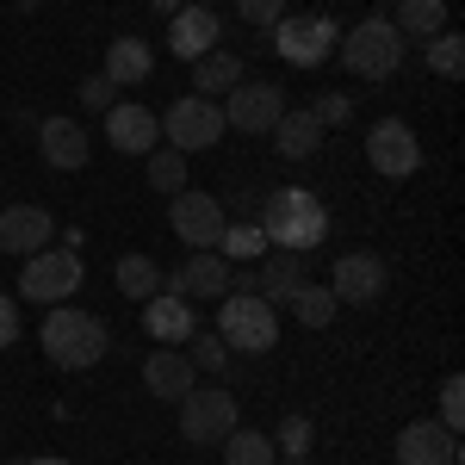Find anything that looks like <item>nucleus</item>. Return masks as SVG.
Masks as SVG:
<instances>
[{"label": "nucleus", "mask_w": 465, "mask_h": 465, "mask_svg": "<svg viewBox=\"0 0 465 465\" xmlns=\"http://www.w3.org/2000/svg\"><path fill=\"white\" fill-rule=\"evenodd\" d=\"M37 348H44L50 366H63V372H87V366L106 360L112 329H106V317H94L81 304H50V317L37 329Z\"/></svg>", "instance_id": "1"}, {"label": "nucleus", "mask_w": 465, "mask_h": 465, "mask_svg": "<svg viewBox=\"0 0 465 465\" xmlns=\"http://www.w3.org/2000/svg\"><path fill=\"white\" fill-rule=\"evenodd\" d=\"M261 230H267V249L311 254L329 236V205L311 186H280V193L261 199Z\"/></svg>", "instance_id": "2"}, {"label": "nucleus", "mask_w": 465, "mask_h": 465, "mask_svg": "<svg viewBox=\"0 0 465 465\" xmlns=\"http://www.w3.org/2000/svg\"><path fill=\"white\" fill-rule=\"evenodd\" d=\"M403 56H410V44H403V32H397L391 19H360L354 32H341V63H348V74H360V81H391L397 69H403Z\"/></svg>", "instance_id": "3"}, {"label": "nucleus", "mask_w": 465, "mask_h": 465, "mask_svg": "<svg viewBox=\"0 0 465 465\" xmlns=\"http://www.w3.org/2000/svg\"><path fill=\"white\" fill-rule=\"evenodd\" d=\"M217 341L236 348V354H267L280 341V317L261 292H223V311H217Z\"/></svg>", "instance_id": "4"}, {"label": "nucleus", "mask_w": 465, "mask_h": 465, "mask_svg": "<svg viewBox=\"0 0 465 465\" xmlns=\"http://www.w3.org/2000/svg\"><path fill=\"white\" fill-rule=\"evenodd\" d=\"M267 44L286 56L292 69H317V63H329V50L341 44V25L329 13H286V19L267 25Z\"/></svg>", "instance_id": "5"}, {"label": "nucleus", "mask_w": 465, "mask_h": 465, "mask_svg": "<svg viewBox=\"0 0 465 465\" xmlns=\"http://www.w3.org/2000/svg\"><path fill=\"white\" fill-rule=\"evenodd\" d=\"M81 286H87V261H81L74 249H37V254H25L19 292H25L32 304H69Z\"/></svg>", "instance_id": "6"}, {"label": "nucleus", "mask_w": 465, "mask_h": 465, "mask_svg": "<svg viewBox=\"0 0 465 465\" xmlns=\"http://www.w3.org/2000/svg\"><path fill=\"white\" fill-rule=\"evenodd\" d=\"M236 422H242V403H236V391H223V385H193V391L180 397V434L193 447H217Z\"/></svg>", "instance_id": "7"}, {"label": "nucleus", "mask_w": 465, "mask_h": 465, "mask_svg": "<svg viewBox=\"0 0 465 465\" xmlns=\"http://www.w3.org/2000/svg\"><path fill=\"white\" fill-rule=\"evenodd\" d=\"M223 100H230V106H217L223 112V131H242V137H267L280 124V112H286L280 81H236Z\"/></svg>", "instance_id": "8"}, {"label": "nucleus", "mask_w": 465, "mask_h": 465, "mask_svg": "<svg viewBox=\"0 0 465 465\" xmlns=\"http://www.w3.org/2000/svg\"><path fill=\"white\" fill-rule=\"evenodd\" d=\"M162 137H168V149H180V155H199V149H212L217 137H223V112H217V100L186 94V100H174V106H168Z\"/></svg>", "instance_id": "9"}, {"label": "nucleus", "mask_w": 465, "mask_h": 465, "mask_svg": "<svg viewBox=\"0 0 465 465\" xmlns=\"http://www.w3.org/2000/svg\"><path fill=\"white\" fill-rule=\"evenodd\" d=\"M366 162L385 180H410L422 168V143H416V131H410L403 118H379V124L366 131Z\"/></svg>", "instance_id": "10"}, {"label": "nucleus", "mask_w": 465, "mask_h": 465, "mask_svg": "<svg viewBox=\"0 0 465 465\" xmlns=\"http://www.w3.org/2000/svg\"><path fill=\"white\" fill-rule=\"evenodd\" d=\"M223 205H217L212 193H174V205H168V230H174L186 249H217V236H223Z\"/></svg>", "instance_id": "11"}, {"label": "nucleus", "mask_w": 465, "mask_h": 465, "mask_svg": "<svg viewBox=\"0 0 465 465\" xmlns=\"http://www.w3.org/2000/svg\"><path fill=\"white\" fill-rule=\"evenodd\" d=\"M385 261L379 254H366V249H354V254H341L335 261V273H329V292H335V304H372L379 292H385Z\"/></svg>", "instance_id": "12"}, {"label": "nucleus", "mask_w": 465, "mask_h": 465, "mask_svg": "<svg viewBox=\"0 0 465 465\" xmlns=\"http://www.w3.org/2000/svg\"><path fill=\"white\" fill-rule=\"evenodd\" d=\"M162 286H174V298H223L230 292V261L217 249H193L186 261L174 267V280H162Z\"/></svg>", "instance_id": "13"}, {"label": "nucleus", "mask_w": 465, "mask_h": 465, "mask_svg": "<svg viewBox=\"0 0 465 465\" xmlns=\"http://www.w3.org/2000/svg\"><path fill=\"white\" fill-rule=\"evenodd\" d=\"M217 37H223V25H217L212 6H180V13H168V50H174L180 63H199L205 50H217Z\"/></svg>", "instance_id": "14"}, {"label": "nucleus", "mask_w": 465, "mask_h": 465, "mask_svg": "<svg viewBox=\"0 0 465 465\" xmlns=\"http://www.w3.org/2000/svg\"><path fill=\"white\" fill-rule=\"evenodd\" d=\"M50 236H56V217L44 212V205H6L0 212V249L6 254H37V249H50Z\"/></svg>", "instance_id": "15"}, {"label": "nucleus", "mask_w": 465, "mask_h": 465, "mask_svg": "<svg viewBox=\"0 0 465 465\" xmlns=\"http://www.w3.org/2000/svg\"><path fill=\"white\" fill-rule=\"evenodd\" d=\"M397 465H460V434L440 422H410L397 434Z\"/></svg>", "instance_id": "16"}, {"label": "nucleus", "mask_w": 465, "mask_h": 465, "mask_svg": "<svg viewBox=\"0 0 465 465\" xmlns=\"http://www.w3.org/2000/svg\"><path fill=\"white\" fill-rule=\"evenodd\" d=\"M143 385H149V397L180 403V397L199 385V366L186 360V348H155V354L143 360Z\"/></svg>", "instance_id": "17"}, {"label": "nucleus", "mask_w": 465, "mask_h": 465, "mask_svg": "<svg viewBox=\"0 0 465 465\" xmlns=\"http://www.w3.org/2000/svg\"><path fill=\"white\" fill-rule=\"evenodd\" d=\"M155 137H162V118L149 106H124V100H118V106L106 112V143L118 149V155H149Z\"/></svg>", "instance_id": "18"}, {"label": "nucleus", "mask_w": 465, "mask_h": 465, "mask_svg": "<svg viewBox=\"0 0 465 465\" xmlns=\"http://www.w3.org/2000/svg\"><path fill=\"white\" fill-rule=\"evenodd\" d=\"M37 149H44V162H50V168H63V174L87 168V155H94L87 131H81L74 118H44V124H37Z\"/></svg>", "instance_id": "19"}, {"label": "nucleus", "mask_w": 465, "mask_h": 465, "mask_svg": "<svg viewBox=\"0 0 465 465\" xmlns=\"http://www.w3.org/2000/svg\"><path fill=\"white\" fill-rule=\"evenodd\" d=\"M298 286H311V261H304V254H292V249L261 254V273H254V292H261L267 304H292V292H298Z\"/></svg>", "instance_id": "20"}, {"label": "nucleus", "mask_w": 465, "mask_h": 465, "mask_svg": "<svg viewBox=\"0 0 465 465\" xmlns=\"http://www.w3.org/2000/svg\"><path fill=\"white\" fill-rule=\"evenodd\" d=\"M143 329L162 341V348H186V335L199 329V317H193V304L186 298H174V292H155L143 304Z\"/></svg>", "instance_id": "21"}, {"label": "nucleus", "mask_w": 465, "mask_h": 465, "mask_svg": "<svg viewBox=\"0 0 465 465\" xmlns=\"http://www.w3.org/2000/svg\"><path fill=\"white\" fill-rule=\"evenodd\" d=\"M112 87H143L149 74H155V50H149V37H112L106 44V69H100Z\"/></svg>", "instance_id": "22"}, {"label": "nucleus", "mask_w": 465, "mask_h": 465, "mask_svg": "<svg viewBox=\"0 0 465 465\" xmlns=\"http://www.w3.org/2000/svg\"><path fill=\"white\" fill-rule=\"evenodd\" d=\"M267 137H273V149H280V162H311V155L322 149V124L311 118V112H292L286 106V112H280V124H273Z\"/></svg>", "instance_id": "23"}, {"label": "nucleus", "mask_w": 465, "mask_h": 465, "mask_svg": "<svg viewBox=\"0 0 465 465\" xmlns=\"http://www.w3.org/2000/svg\"><path fill=\"white\" fill-rule=\"evenodd\" d=\"M236 81H249V69H242L236 50H205V56L193 63V87H199V100H223Z\"/></svg>", "instance_id": "24"}, {"label": "nucleus", "mask_w": 465, "mask_h": 465, "mask_svg": "<svg viewBox=\"0 0 465 465\" xmlns=\"http://www.w3.org/2000/svg\"><path fill=\"white\" fill-rule=\"evenodd\" d=\"M397 32L403 44H429L434 32H447V0H397Z\"/></svg>", "instance_id": "25"}, {"label": "nucleus", "mask_w": 465, "mask_h": 465, "mask_svg": "<svg viewBox=\"0 0 465 465\" xmlns=\"http://www.w3.org/2000/svg\"><path fill=\"white\" fill-rule=\"evenodd\" d=\"M112 280H118V292H124L131 304H149V298L162 292V267H155L149 254H118V267H112Z\"/></svg>", "instance_id": "26"}, {"label": "nucleus", "mask_w": 465, "mask_h": 465, "mask_svg": "<svg viewBox=\"0 0 465 465\" xmlns=\"http://www.w3.org/2000/svg\"><path fill=\"white\" fill-rule=\"evenodd\" d=\"M223 460H230V465H273V460H280V447H273V434L242 429V422H236V429L223 434Z\"/></svg>", "instance_id": "27"}, {"label": "nucleus", "mask_w": 465, "mask_h": 465, "mask_svg": "<svg viewBox=\"0 0 465 465\" xmlns=\"http://www.w3.org/2000/svg\"><path fill=\"white\" fill-rule=\"evenodd\" d=\"M422 50H429V74H440V81H460V74H465V37L453 32V25L434 32Z\"/></svg>", "instance_id": "28"}, {"label": "nucleus", "mask_w": 465, "mask_h": 465, "mask_svg": "<svg viewBox=\"0 0 465 465\" xmlns=\"http://www.w3.org/2000/svg\"><path fill=\"white\" fill-rule=\"evenodd\" d=\"M335 311H341V304H335V292H329V286H298V292H292V317L304 322V329H329Z\"/></svg>", "instance_id": "29"}, {"label": "nucleus", "mask_w": 465, "mask_h": 465, "mask_svg": "<svg viewBox=\"0 0 465 465\" xmlns=\"http://www.w3.org/2000/svg\"><path fill=\"white\" fill-rule=\"evenodd\" d=\"M217 254H223V261H261V254H267V230H261V223H223Z\"/></svg>", "instance_id": "30"}, {"label": "nucleus", "mask_w": 465, "mask_h": 465, "mask_svg": "<svg viewBox=\"0 0 465 465\" xmlns=\"http://www.w3.org/2000/svg\"><path fill=\"white\" fill-rule=\"evenodd\" d=\"M149 186L174 199L180 186H186V155L180 149H149Z\"/></svg>", "instance_id": "31"}, {"label": "nucleus", "mask_w": 465, "mask_h": 465, "mask_svg": "<svg viewBox=\"0 0 465 465\" xmlns=\"http://www.w3.org/2000/svg\"><path fill=\"white\" fill-rule=\"evenodd\" d=\"M186 360H193L199 372H217V366L230 360V348H223L217 335H199V329H193V335H186Z\"/></svg>", "instance_id": "32"}, {"label": "nucleus", "mask_w": 465, "mask_h": 465, "mask_svg": "<svg viewBox=\"0 0 465 465\" xmlns=\"http://www.w3.org/2000/svg\"><path fill=\"white\" fill-rule=\"evenodd\" d=\"M311 440H317L311 416H286V422H280V440H273V447H286V460H304V453H311Z\"/></svg>", "instance_id": "33"}, {"label": "nucleus", "mask_w": 465, "mask_h": 465, "mask_svg": "<svg viewBox=\"0 0 465 465\" xmlns=\"http://www.w3.org/2000/svg\"><path fill=\"white\" fill-rule=\"evenodd\" d=\"M440 429H447V434L465 429V379H460V372L440 385Z\"/></svg>", "instance_id": "34"}, {"label": "nucleus", "mask_w": 465, "mask_h": 465, "mask_svg": "<svg viewBox=\"0 0 465 465\" xmlns=\"http://www.w3.org/2000/svg\"><path fill=\"white\" fill-rule=\"evenodd\" d=\"M311 118H317L322 131H335V124H348V118H354V100H348V94H322L317 106H311Z\"/></svg>", "instance_id": "35"}, {"label": "nucleus", "mask_w": 465, "mask_h": 465, "mask_svg": "<svg viewBox=\"0 0 465 465\" xmlns=\"http://www.w3.org/2000/svg\"><path fill=\"white\" fill-rule=\"evenodd\" d=\"M81 106L87 112H112L118 106V87H112L106 74H87V81H81Z\"/></svg>", "instance_id": "36"}, {"label": "nucleus", "mask_w": 465, "mask_h": 465, "mask_svg": "<svg viewBox=\"0 0 465 465\" xmlns=\"http://www.w3.org/2000/svg\"><path fill=\"white\" fill-rule=\"evenodd\" d=\"M236 13H242V25H273V19H286V0H236Z\"/></svg>", "instance_id": "37"}, {"label": "nucleus", "mask_w": 465, "mask_h": 465, "mask_svg": "<svg viewBox=\"0 0 465 465\" xmlns=\"http://www.w3.org/2000/svg\"><path fill=\"white\" fill-rule=\"evenodd\" d=\"M13 335H19V304L0 292V348H13Z\"/></svg>", "instance_id": "38"}, {"label": "nucleus", "mask_w": 465, "mask_h": 465, "mask_svg": "<svg viewBox=\"0 0 465 465\" xmlns=\"http://www.w3.org/2000/svg\"><path fill=\"white\" fill-rule=\"evenodd\" d=\"M19 465H69V460H56V453H37V460H19Z\"/></svg>", "instance_id": "39"}, {"label": "nucleus", "mask_w": 465, "mask_h": 465, "mask_svg": "<svg viewBox=\"0 0 465 465\" xmlns=\"http://www.w3.org/2000/svg\"><path fill=\"white\" fill-rule=\"evenodd\" d=\"M155 13H180V0H155Z\"/></svg>", "instance_id": "40"}, {"label": "nucleus", "mask_w": 465, "mask_h": 465, "mask_svg": "<svg viewBox=\"0 0 465 465\" xmlns=\"http://www.w3.org/2000/svg\"><path fill=\"white\" fill-rule=\"evenodd\" d=\"M273 465H311V460H273Z\"/></svg>", "instance_id": "41"}, {"label": "nucleus", "mask_w": 465, "mask_h": 465, "mask_svg": "<svg viewBox=\"0 0 465 465\" xmlns=\"http://www.w3.org/2000/svg\"><path fill=\"white\" fill-rule=\"evenodd\" d=\"M199 6H212V0H199Z\"/></svg>", "instance_id": "42"}, {"label": "nucleus", "mask_w": 465, "mask_h": 465, "mask_svg": "<svg viewBox=\"0 0 465 465\" xmlns=\"http://www.w3.org/2000/svg\"><path fill=\"white\" fill-rule=\"evenodd\" d=\"M0 465H6V460H0Z\"/></svg>", "instance_id": "43"}]
</instances>
